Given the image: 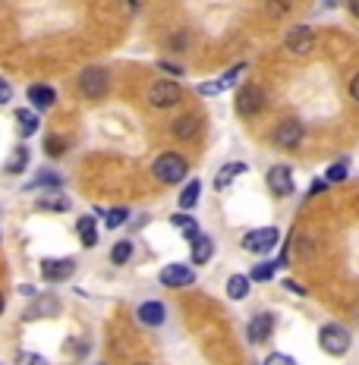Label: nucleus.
Segmentation results:
<instances>
[{"label": "nucleus", "mask_w": 359, "mask_h": 365, "mask_svg": "<svg viewBox=\"0 0 359 365\" xmlns=\"http://www.w3.org/2000/svg\"><path fill=\"white\" fill-rule=\"evenodd\" d=\"M277 271V265L274 261H262V265H255L252 268V274H249V280H271Z\"/></svg>", "instance_id": "nucleus-29"}, {"label": "nucleus", "mask_w": 359, "mask_h": 365, "mask_svg": "<svg viewBox=\"0 0 359 365\" xmlns=\"http://www.w3.org/2000/svg\"><path fill=\"white\" fill-rule=\"evenodd\" d=\"M199 129H202V120L195 114H186V116H177L173 120V126H171V133L177 136V138H195L199 136Z\"/></svg>", "instance_id": "nucleus-18"}, {"label": "nucleus", "mask_w": 359, "mask_h": 365, "mask_svg": "<svg viewBox=\"0 0 359 365\" xmlns=\"http://www.w3.org/2000/svg\"><path fill=\"white\" fill-rule=\"evenodd\" d=\"M4 305H6V303H4V296H0V315H4Z\"/></svg>", "instance_id": "nucleus-43"}, {"label": "nucleus", "mask_w": 359, "mask_h": 365, "mask_svg": "<svg viewBox=\"0 0 359 365\" xmlns=\"http://www.w3.org/2000/svg\"><path fill=\"white\" fill-rule=\"evenodd\" d=\"M57 309V299H45V303H38L32 312H28V318H35V315H45V312H54Z\"/></svg>", "instance_id": "nucleus-34"}, {"label": "nucleus", "mask_w": 359, "mask_h": 365, "mask_svg": "<svg viewBox=\"0 0 359 365\" xmlns=\"http://www.w3.org/2000/svg\"><path fill=\"white\" fill-rule=\"evenodd\" d=\"M161 283L171 290H180V287H189V283H195V271L186 265H164L161 268Z\"/></svg>", "instance_id": "nucleus-12"}, {"label": "nucleus", "mask_w": 359, "mask_h": 365, "mask_svg": "<svg viewBox=\"0 0 359 365\" xmlns=\"http://www.w3.org/2000/svg\"><path fill=\"white\" fill-rule=\"evenodd\" d=\"M171 227H177V230H183V236L193 243L195 236H199V224H195V217L189 214V211H180V214H171Z\"/></svg>", "instance_id": "nucleus-20"}, {"label": "nucleus", "mask_w": 359, "mask_h": 365, "mask_svg": "<svg viewBox=\"0 0 359 365\" xmlns=\"http://www.w3.org/2000/svg\"><path fill=\"white\" fill-rule=\"evenodd\" d=\"M129 6H133V10H136V6H139V0H129Z\"/></svg>", "instance_id": "nucleus-44"}, {"label": "nucleus", "mask_w": 359, "mask_h": 365, "mask_svg": "<svg viewBox=\"0 0 359 365\" xmlns=\"http://www.w3.org/2000/svg\"><path fill=\"white\" fill-rule=\"evenodd\" d=\"M180 98H183V89H180V82H173V79H158V82H151V89H149V104L158 107V111L180 104Z\"/></svg>", "instance_id": "nucleus-5"}, {"label": "nucleus", "mask_w": 359, "mask_h": 365, "mask_svg": "<svg viewBox=\"0 0 359 365\" xmlns=\"http://www.w3.org/2000/svg\"><path fill=\"white\" fill-rule=\"evenodd\" d=\"M243 70H246V63H237V67H230V70L224 72V76L211 79V82H202V85H199V94H205V98H215V94L233 89V85H237V79L243 76Z\"/></svg>", "instance_id": "nucleus-8"}, {"label": "nucleus", "mask_w": 359, "mask_h": 365, "mask_svg": "<svg viewBox=\"0 0 359 365\" xmlns=\"http://www.w3.org/2000/svg\"><path fill=\"white\" fill-rule=\"evenodd\" d=\"M246 334H249V343H265L271 334H274V315H271V312H259V315H252L249 318Z\"/></svg>", "instance_id": "nucleus-13"}, {"label": "nucleus", "mask_w": 359, "mask_h": 365, "mask_svg": "<svg viewBox=\"0 0 359 365\" xmlns=\"http://www.w3.org/2000/svg\"><path fill=\"white\" fill-rule=\"evenodd\" d=\"M271 138H274L277 148H296V145L306 138V129H303V123L290 116V120H281V123H277L274 133H271Z\"/></svg>", "instance_id": "nucleus-7"}, {"label": "nucleus", "mask_w": 359, "mask_h": 365, "mask_svg": "<svg viewBox=\"0 0 359 365\" xmlns=\"http://www.w3.org/2000/svg\"><path fill=\"white\" fill-rule=\"evenodd\" d=\"M325 4H331V0H325Z\"/></svg>", "instance_id": "nucleus-45"}, {"label": "nucleus", "mask_w": 359, "mask_h": 365, "mask_svg": "<svg viewBox=\"0 0 359 365\" xmlns=\"http://www.w3.org/2000/svg\"><path fill=\"white\" fill-rule=\"evenodd\" d=\"M347 6H350V13L359 19V0H347Z\"/></svg>", "instance_id": "nucleus-42"}, {"label": "nucleus", "mask_w": 359, "mask_h": 365, "mask_svg": "<svg viewBox=\"0 0 359 365\" xmlns=\"http://www.w3.org/2000/svg\"><path fill=\"white\" fill-rule=\"evenodd\" d=\"M129 258H133V243H129V239H120V243L111 249V261L114 265H127Z\"/></svg>", "instance_id": "nucleus-28"}, {"label": "nucleus", "mask_w": 359, "mask_h": 365, "mask_svg": "<svg viewBox=\"0 0 359 365\" xmlns=\"http://www.w3.org/2000/svg\"><path fill=\"white\" fill-rule=\"evenodd\" d=\"M26 167H28V148L19 145V148H13L10 160H6V173H23Z\"/></svg>", "instance_id": "nucleus-27"}, {"label": "nucleus", "mask_w": 359, "mask_h": 365, "mask_svg": "<svg viewBox=\"0 0 359 365\" xmlns=\"http://www.w3.org/2000/svg\"><path fill=\"white\" fill-rule=\"evenodd\" d=\"M76 230H79V239H82L85 249H95V246H98V224H95L92 214L79 217V221H76Z\"/></svg>", "instance_id": "nucleus-19"}, {"label": "nucleus", "mask_w": 359, "mask_h": 365, "mask_svg": "<svg viewBox=\"0 0 359 365\" xmlns=\"http://www.w3.org/2000/svg\"><path fill=\"white\" fill-rule=\"evenodd\" d=\"M268 189H271V195H277V199H284V195H290L293 192V170L287 164H274L268 170Z\"/></svg>", "instance_id": "nucleus-9"}, {"label": "nucleus", "mask_w": 359, "mask_h": 365, "mask_svg": "<svg viewBox=\"0 0 359 365\" xmlns=\"http://www.w3.org/2000/svg\"><path fill=\"white\" fill-rule=\"evenodd\" d=\"M249 283H252V280H249L246 274H233L230 280H227V296L237 299V303H240V299H246L249 296Z\"/></svg>", "instance_id": "nucleus-24"}, {"label": "nucleus", "mask_w": 359, "mask_h": 365, "mask_svg": "<svg viewBox=\"0 0 359 365\" xmlns=\"http://www.w3.org/2000/svg\"><path fill=\"white\" fill-rule=\"evenodd\" d=\"M265 101H268V94L262 85H255V82H243L237 89V98H233V107H237V114L240 116H255L265 107Z\"/></svg>", "instance_id": "nucleus-2"}, {"label": "nucleus", "mask_w": 359, "mask_h": 365, "mask_svg": "<svg viewBox=\"0 0 359 365\" xmlns=\"http://www.w3.org/2000/svg\"><path fill=\"white\" fill-rule=\"evenodd\" d=\"M277 239H281V230L277 227H262V230H252L243 236V249L246 252H255V255H265L277 246Z\"/></svg>", "instance_id": "nucleus-6"}, {"label": "nucleus", "mask_w": 359, "mask_h": 365, "mask_svg": "<svg viewBox=\"0 0 359 365\" xmlns=\"http://www.w3.org/2000/svg\"><path fill=\"white\" fill-rule=\"evenodd\" d=\"M63 186V177L57 170H38L35 173V180L32 182H26V189H60Z\"/></svg>", "instance_id": "nucleus-22"}, {"label": "nucleus", "mask_w": 359, "mask_h": 365, "mask_svg": "<svg viewBox=\"0 0 359 365\" xmlns=\"http://www.w3.org/2000/svg\"><path fill=\"white\" fill-rule=\"evenodd\" d=\"M16 365H48V359L45 356H38V353H19Z\"/></svg>", "instance_id": "nucleus-33"}, {"label": "nucleus", "mask_w": 359, "mask_h": 365, "mask_svg": "<svg viewBox=\"0 0 359 365\" xmlns=\"http://www.w3.org/2000/svg\"><path fill=\"white\" fill-rule=\"evenodd\" d=\"M107 89H111V76H107L105 67H85L79 72V92L85 94V98H105Z\"/></svg>", "instance_id": "nucleus-4"}, {"label": "nucleus", "mask_w": 359, "mask_h": 365, "mask_svg": "<svg viewBox=\"0 0 359 365\" xmlns=\"http://www.w3.org/2000/svg\"><path fill=\"white\" fill-rule=\"evenodd\" d=\"M350 94H353V101L359 104V72H356L353 79H350Z\"/></svg>", "instance_id": "nucleus-40"}, {"label": "nucleus", "mask_w": 359, "mask_h": 365, "mask_svg": "<svg viewBox=\"0 0 359 365\" xmlns=\"http://www.w3.org/2000/svg\"><path fill=\"white\" fill-rule=\"evenodd\" d=\"M57 101V92L50 89L48 82H38L28 89V104H32V111H48V107H54Z\"/></svg>", "instance_id": "nucleus-15"}, {"label": "nucleus", "mask_w": 359, "mask_h": 365, "mask_svg": "<svg viewBox=\"0 0 359 365\" xmlns=\"http://www.w3.org/2000/svg\"><path fill=\"white\" fill-rule=\"evenodd\" d=\"M10 98H13V85L6 82L4 76H0V104H6V101H10Z\"/></svg>", "instance_id": "nucleus-37"}, {"label": "nucleus", "mask_w": 359, "mask_h": 365, "mask_svg": "<svg viewBox=\"0 0 359 365\" xmlns=\"http://www.w3.org/2000/svg\"><path fill=\"white\" fill-rule=\"evenodd\" d=\"M325 189H328V180H325V177H321V180H312V182H309V199H312V195H318V192H325Z\"/></svg>", "instance_id": "nucleus-39"}, {"label": "nucleus", "mask_w": 359, "mask_h": 365, "mask_svg": "<svg viewBox=\"0 0 359 365\" xmlns=\"http://www.w3.org/2000/svg\"><path fill=\"white\" fill-rule=\"evenodd\" d=\"M284 287H287V290H293V293H296V296H306V290L299 287L296 280H284Z\"/></svg>", "instance_id": "nucleus-41"}, {"label": "nucleus", "mask_w": 359, "mask_h": 365, "mask_svg": "<svg viewBox=\"0 0 359 365\" xmlns=\"http://www.w3.org/2000/svg\"><path fill=\"white\" fill-rule=\"evenodd\" d=\"M325 180H328V182H343V180H347V160H341V164H331V167H328V170H325Z\"/></svg>", "instance_id": "nucleus-30"}, {"label": "nucleus", "mask_w": 359, "mask_h": 365, "mask_svg": "<svg viewBox=\"0 0 359 365\" xmlns=\"http://www.w3.org/2000/svg\"><path fill=\"white\" fill-rule=\"evenodd\" d=\"M151 173H155L158 182L164 186H173V182H183L189 173V160L180 155V151H161L151 164Z\"/></svg>", "instance_id": "nucleus-1"}, {"label": "nucleus", "mask_w": 359, "mask_h": 365, "mask_svg": "<svg viewBox=\"0 0 359 365\" xmlns=\"http://www.w3.org/2000/svg\"><path fill=\"white\" fill-rule=\"evenodd\" d=\"M136 318L149 327H161L167 321V305L161 303V299H145V303L136 309Z\"/></svg>", "instance_id": "nucleus-14"}, {"label": "nucleus", "mask_w": 359, "mask_h": 365, "mask_svg": "<svg viewBox=\"0 0 359 365\" xmlns=\"http://www.w3.org/2000/svg\"><path fill=\"white\" fill-rule=\"evenodd\" d=\"M199 195H202V180H189V182H186V189L180 192V208H183V211L195 208Z\"/></svg>", "instance_id": "nucleus-25"}, {"label": "nucleus", "mask_w": 359, "mask_h": 365, "mask_svg": "<svg viewBox=\"0 0 359 365\" xmlns=\"http://www.w3.org/2000/svg\"><path fill=\"white\" fill-rule=\"evenodd\" d=\"M45 151H48V158H60L63 151H67V142H63V138H48Z\"/></svg>", "instance_id": "nucleus-32"}, {"label": "nucleus", "mask_w": 359, "mask_h": 365, "mask_svg": "<svg viewBox=\"0 0 359 365\" xmlns=\"http://www.w3.org/2000/svg\"><path fill=\"white\" fill-rule=\"evenodd\" d=\"M98 214L105 217V227L107 230H117V227H123V224L129 221V208H107V211L98 208Z\"/></svg>", "instance_id": "nucleus-26"}, {"label": "nucleus", "mask_w": 359, "mask_h": 365, "mask_svg": "<svg viewBox=\"0 0 359 365\" xmlns=\"http://www.w3.org/2000/svg\"><path fill=\"white\" fill-rule=\"evenodd\" d=\"M189 246H193V255H189V258H193V265H208L211 255H215V239L205 236V233H199V236H195Z\"/></svg>", "instance_id": "nucleus-17"}, {"label": "nucleus", "mask_w": 359, "mask_h": 365, "mask_svg": "<svg viewBox=\"0 0 359 365\" xmlns=\"http://www.w3.org/2000/svg\"><path fill=\"white\" fill-rule=\"evenodd\" d=\"M139 365H145V362H139Z\"/></svg>", "instance_id": "nucleus-46"}, {"label": "nucleus", "mask_w": 359, "mask_h": 365, "mask_svg": "<svg viewBox=\"0 0 359 365\" xmlns=\"http://www.w3.org/2000/svg\"><path fill=\"white\" fill-rule=\"evenodd\" d=\"M312 48H315V32L309 26H296V28L287 32V50L290 54L306 57V54H312Z\"/></svg>", "instance_id": "nucleus-11"}, {"label": "nucleus", "mask_w": 359, "mask_h": 365, "mask_svg": "<svg viewBox=\"0 0 359 365\" xmlns=\"http://www.w3.org/2000/svg\"><path fill=\"white\" fill-rule=\"evenodd\" d=\"M290 13V0H268V16L271 19H281Z\"/></svg>", "instance_id": "nucleus-31"}, {"label": "nucleus", "mask_w": 359, "mask_h": 365, "mask_svg": "<svg viewBox=\"0 0 359 365\" xmlns=\"http://www.w3.org/2000/svg\"><path fill=\"white\" fill-rule=\"evenodd\" d=\"M265 365H296V362H293L290 356H284V353H271L265 359Z\"/></svg>", "instance_id": "nucleus-35"}, {"label": "nucleus", "mask_w": 359, "mask_h": 365, "mask_svg": "<svg viewBox=\"0 0 359 365\" xmlns=\"http://www.w3.org/2000/svg\"><path fill=\"white\" fill-rule=\"evenodd\" d=\"M16 123H19V133H23V138L38 133V114H35L32 107H16Z\"/></svg>", "instance_id": "nucleus-23"}, {"label": "nucleus", "mask_w": 359, "mask_h": 365, "mask_svg": "<svg viewBox=\"0 0 359 365\" xmlns=\"http://www.w3.org/2000/svg\"><path fill=\"white\" fill-rule=\"evenodd\" d=\"M171 48H173V50L189 48V35H186V32H177V35H173V38H171Z\"/></svg>", "instance_id": "nucleus-36"}, {"label": "nucleus", "mask_w": 359, "mask_h": 365, "mask_svg": "<svg viewBox=\"0 0 359 365\" xmlns=\"http://www.w3.org/2000/svg\"><path fill=\"white\" fill-rule=\"evenodd\" d=\"M158 67H161V70H164V72H171V76H183V67H180V63H171V60H161V63H158Z\"/></svg>", "instance_id": "nucleus-38"}, {"label": "nucleus", "mask_w": 359, "mask_h": 365, "mask_svg": "<svg viewBox=\"0 0 359 365\" xmlns=\"http://www.w3.org/2000/svg\"><path fill=\"white\" fill-rule=\"evenodd\" d=\"M249 170V167L243 164V160H230V164H224L221 170L215 173V189H230V182H237V177H243V173Z\"/></svg>", "instance_id": "nucleus-16"}, {"label": "nucleus", "mask_w": 359, "mask_h": 365, "mask_svg": "<svg viewBox=\"0 0 359 365\" xmlns=\"http://www.w3.org/2000/svg\"><path fill=\"white\" fill-rule=\"evenodd\" d=\"M318 343H321V349H325L328 356H343L350 349V343H353V337H350V331L343 325L331 321V325H325L318 331Z\"/></svg>", "instance_id": "nucleus-3"}, {"label": "nucleus", "mask_w": 359, "mask_h": 365, "mask_svg": "<svg viewBox=\"0 0 359 365\" xmlns=\"http://www.w3.org/2000/svg\"><path fill=\"white\" fill-rule=\"evenodd\" d=\"M38 208H41V211H57V214H63V211H70V199H67L63 192H57V189H48V192L38 199Z\"/></svg>", "instance_id": "nucleus-21"}, {"label": "nucleus", "mask_w": 359, "mask_h": 365, "mask_svg": "<svg viewBox=\"0 0 359 365\" xmlns=\"http://www.w3.org/2000/svg\"><path fill=\"white\" fill-rule=\"evenodd\" d=\"M76 271V261L73 258H45L41 261V277H45L48 283H63L67 277H73Z\"/></svg>", "instance_id": "nucleus-10"}]
</instances>
